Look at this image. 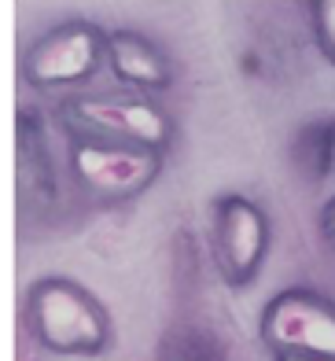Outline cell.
Listing matches in <instances>:
<instances>
[{"mask_svg": "<svg viewBox=\"0 0 335 361\" xmlns=\"http://www.w3.org/2000/svg\"><path fill=\"white\" fill-rule=\"evenodd\" d=\"M23 317L33 343L56 357H99L114 339L107 306L63 273H44L26 288Z\"/></svg>", "mask_w": 335, "mask_h": 361, "instance_id": "6da1fadb", "label": "cell"}, {"mask_svg": "<svg viewBox=\"0 0 335 361\" xmlns=\"http://www.w3.org/2000/svg\"><path fill=\"white\" fill-rule=\"evenodd\" d=\"M52 118L63 137L144 147L155 155H170V147L177 144L173 114L155 96L140 92H66L56 96Z\"/></svg>", "mask_w": 335, "mask_h": 361, "instance_id": "7a4b0ae2", "label": "cell"}, {"mask_svg": "<svg viewBox=\"0 0 335 361\" xmlns=\"http://www.w3.org/2000/svg\"><path fill=\"white\" fill-rule=\"evenodd\" d=\"M162 166H166V155L144 152V147L66 137V155H63L66 185L81 203L96 210L137 203L144 192L155 188Z\"/></svg>", "mask_w": 335, "mask_h": 361, "instance_id": "3957f363", "label": "cell"}, {"mask_svg": "<svg viewBox=\"0 0 335 361\" xmlns=\"http://www.w3.org/2000/svg\"><path fill=\"white\" fill-rule=\"evenodd\" d=\"M107 67V30L89 19H66L33 37L19 56V78L33 92H81Z\"/></svg>", "mask_w": 335, "mask_h": 361, "instance_id": "277c9868", "label": "cell"}, {"mask_svg": "<svg viewBox=\"0 0 335 361\" xmlns=\"http://www.w3.org/2000/svg\"><path fill=\"white\" fill-rule=\"evenodd\" d=\"M273 251L269 210L243 192H221L210 200V262L221 284L247 291L262 276Z\"/></svg>", "mask_w": 335, "mask_h": 361, "instance_id": "5b68a950", "label": "cell"}, {"mask_svg": "<svg viewBox=\"0 0 335 361\" xmlns=\"http://www.w3.org/2000/svg\"><path fill=\"white\" fill-rule=\"evenodd\" d=\"M258 339L269 357H335V299L317 288H284L262 306Z\"/></svg>", "mask_w": 335, "mask_h": 361, "instance_id": "8992f818", "label": "cell"}, {"mask_svg": "<svg viewBox=\"0 0 335 361\" xmlns=\"http://www.w3.org/2000/svg\"><path fill=\"white\" fill-rule=\"evenodd\" d=\"M15 180H19V210L23 218H52L63 200L66 170L63 162L52 155L44 133L41 111L19 107L15 118Z\"/></svg>", "mask_w": 335, "mask_h": 361, "instance_id": "52a82bcc", "label": "cell"}, {"mask_svg": "<svg viewBox=\"0 0 335 361\" xmlns=\"http://www.w3.org/2000/svg\"><path fill=\"white\" fill-rule=\"evenodd\" d=\"M107 71L126 92L162 96L177 85V63L144 30H107Z\"/></svg>", "mask_w": 335, "mask_h": 361, "instance_id": "ba28073f", "label": "cell"}, {"mask_svg": "<svg viewBox=\"0 0 335 361\" xmlns=\"http://www.w3.org/2000/svg\"><path fill=\"white\" fill-rule=\"evenodd\" d=\"M288 162L303 185H324L335 173V118L317 114V118L298 122L288 140Z\"/></svg>", "mask_w": 335, "mask_h": 361, "instance_id": "9c48e42d", "label": "cell"}, {"mask_svg": "<svg viewBox=\"0 0 335 361\" xmlns=\"http://www.w3.org/2000/svg\"><path fill=\"white\" fill-rule=\"evenodd\" d=\"M155 361H229V347L214 324L177 317L162 328L155 343Z\"/></svg>", "mask_w": 335, "mask_h": 361, "instance_id": "30bf717a", "label": "cell"}, {"mask_svg": "<svg viewBox=\"0 0 335 361\" xmlns=\"http://www.w3.org/2000/svg\"><path fill=\"white\" fill-rule=\"evenodd\" d=\"M310 23H313V34L317 44H321V56L335 67V0H310Z\"/></svg>", "mask_w": 335, "mask_h": 361, "instance_id": "8fae6325", "label": "cell"}, {"mask_svg": "<svg viewBox=\"0 0 335 361\" xmlns=\"http://www.w3.org/2000/svg\"><path fill=\"white\" fill-rule=\"evenodd\" d=\"M317 225H321V236H324V243L335 255V192L321 203V210H317Z\"/></svg>", "mask_w": 335, "mask_h": 361, "instance_id": "7c38bea8", "label": "cell"}, {"mask_svg": "<svg viewBox=\"0 0 335 361\" xmlns=\"http://www.w3.org/2000/svg\"><path fill=\"white\" fill-rule=\"evenodd\" d=\"M269 361H335V357H269Z\"/></svg>", "mask_w": 335, "mask_h": 361, "instance_id": "4fadbf2b", "label": "cell"}]
</instances>
